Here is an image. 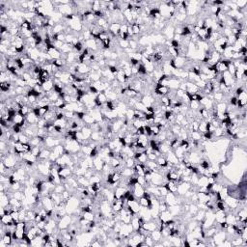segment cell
I'll return each instance as SVG.
<instances>
[{"mask_svg":"<svg viewBox=\"0 0 247 247\" xmlns=\"http://www.w3.org/2000/svg\"><path fill=\"white\" fill-rule=\"evenodd\" d=\"M73 50L75 52H79L83 50V43L82 42H78L76 45H73Z\"/></svg>","mask_w":247,"mask_h":247,"instance_id":"cell-52","label":"cell"},{"mask_svg":"<svg viewBox=\"0 0 247 247\" xmlns=\"http://www.w3.org/2000/svg\"><path fill=\"white\" fill-rule=\"evenodd\" d=\"M150 235H151V238L153 239V240L155 241V242H160L161 241V239H162V234H161V232H160V230H155V231H153V232H152L151 234H150Z\"/></svg>","mask_w":247,"mask_h":247,"instance_id":"cell-22","label":"cell"},{"mask_svg":"<svg viewBox=\"0 0 247 247\" xmlns=\"http://www.w3.org/2000/svg\"><path fill=\"white\" fill-rule=\"evenodd\" d=\"M145 190H146L145 187H144L143 185H139L138 182L132 186V193L134 194V196H135L136 198H140V197L143 196V194H144Z\"/></svg>","mask_w":247,"mask_h":247,"instance_id":"cell-11","label":"cell"},{"mask_svg":"<svg viewBox=\"0 0 247 247\" xmlns=\"http://www.w3.org/2000/svg\"><path fill=\"white\" fill-rule=\"evenodd\" d=\"M131 25V29H132V33L134 36H137L141 33V27L140 25L137 24V23H132L130 24Z\"/></svg>","mask_w":247,"mask_h":247,"instance_id":"cell-41","label":"cell"},{"mask_svg":"<svg viewBox=\"0 0 247 247\" xmlns=\"http://www.w3.org/2000/svg\"><path fill=\"white\" fill-rule=\"evenodd\" d=\"M125 208H127L128 211L133 215L137 214L140 212V209H141V206H140L139 202L136 201V200L128 201L127 202V207H125Z\"/></svg>","mask_w":247,"mask_h":247,"instance_id":"cell-2","label":"cell"},{"mask_svg":"<svg viewBox=\"0 0 247 247\" xmlns=\"http://www.w3.org/2000/svg\"><path fill=\"white\" fill-rule=\"evenodd\" d=\"M29 141H30V138L26 134H24V133H20L19 134V142H20V143L27 144V143H29Z\"/></svg>","mask_w":247,"mask_h":247,"instance_id":"cell-48","label":"cell"},{"mask_svg":"<svg viewBox=\"0 0 247 247\" xmlns=\"http://www.w3.org/2000/svg\"><path fill=\"white\" fill-rule=\"evenodd\" d=\"M82 216L84 219L88 220V221H92V220H95V214L93 212H82Z\"/></svg>","mask_w":247,"mask_h":247,"instance_id":"cell-44","label":"cell"},{"mask_svg":"<svg viewBox=\"0 0 247 247\" xmlns=\"http://www.w3.org/2000/svg\"><path fill=\"white\" fill-rule=\"evenodd\" d=\"M163 33L166 36L167 40L173 39V37H174V35H175V27L172 24L171 25H167L166 28L163 31Z\"/></svg>","mask_w":247,"mask_h":247,"instance_id":"cell-17","label":"cell"},{"mask_svg":"<svg viewBox=\"0 0 247 247\" xmlns=\"http://www.w3.org/2000/svg\"><path fill=\"white\" fill-rule=\"evenodd\" d=\"M20 156H22V159H23L25 161H31V162H33V163H36L37 160H38V159H37L34 155L31 154V152H29V153H24Z\"/></svg>","mask_w":247,"mask_h":247,"instance_id":"cell-23","label":"cell"},{"mask_svg":"<svg viewBox=\"0 0 247 247\" xmlns=\"http://www.w3.org/2000/svg\"><path fill=\"white\" fill-rule=\"evenodd\" d=\"M0 193H1V201H0V206L3 207V208H6L10 205L9 195H8V193H5V192H0Z\"/></svg>","mask_w":247,"mask_h":247,"instance_id":"cell-24","label":"cell"},{"mask_svg":"<svg viewBox=\"0 0 247 247\" xmlns=\"http://www.w3.org/2000/svg\"><path fill=\"white\" fill-rule=\"evenodd\" d=\"M93 148L90 146V145H82L81 146V152L82 153L85 155L86 156H89L91 154V152H92Z\"/></svg>","mask_w":247,"mask_h":247,"instance_id":"cell-40","label":"cell"},{"mask_svg":"<svg viewBox=\"0 0 247 247\" xmlns=\"http://www.w3.org/2000/svg\"><path fill=\"white\" fill-rule=\"evenodd\" d=\"M157 227H159V225H157L156 221H151V220H149V221H146L143 223V225H142V228H143L145 231H147V232H150L152 233L153 231L156 230Z\"/></svg>","mask_w":247,"mask_h":247,"instance_id":"cell-10","label":"cell"},{"mask_svg":"<svg viewBox=\"0 0 247 247\" xmlns=\"http://www.w3.org/2000/svg\"><path fill=\"white\" fill-rule=\"evenodd\" d=\"M229 101H230L229 102H230L231 105H233V106H236V102H238V98H236L235 96L231 97Z\"/></svg>","mask_w":247,"mask_h":247,"instance_id":"cell-53","label":"cell"},{"mask_svg":"<svg viewBox=\"0 0 247 247\" xmlns=\"http://www.w3.org/2000/svg\"><path fill=\"white\" fill-rule=\"evenodd\" d=\"M129 47L133 50L137 48V46H138V42L136 40H134V39H129Z\"/></svg>","mask_w":247,"mask_h":247,"instance_id":"cell-50","label":"cell"},{"mask_svg":"<svg viewBox=\"0 0 247 247\" xmlns=\"http://www.w3.org/2000/svg\"><path fill=\"white\" fill-rule=\"evenodd\" d=\"M71 224H72V215L66 214L58 221V228H59V230L69 229Z\"/></svg>","mask_w":247,"mask_h":247,"instance_id":"cell-4","label":"cell"},{"mask_svg":"<svg viewBox=\"0 0 247 247\" xmlns=\"http://www.w3.org/2000/svg\"><path fill=\"white\" fill-rule=\"evenodd\" d=\"M186 84V93L188 94H195L200 91V89L198 88V86L195 83L190 82V81H185Z\"/></svg>","mask_w":247,"mask_h":247,"instance_id":"cell-15","label":"cell"},{"mask_svg":"<svg viewBox=\"0 0 247 247\" xmlns=\"http://www.w3.org/2000/svg\"><path fill=\"white\" fill-rule=\"evenodd\" d=\"M119 45L124 49H127L128 47H129V44L128 40H119Z\"/></svg>","mask_w":247,"mask_h":247,"instance_id":"cell-51","label":"cell"},{"mask_svg":"<svg viewBox=\"0 0 247 247\" xmlns=\"http://www.w3.org/2000/svg\"><path fill=\"white\" fill-rule=\"evenodd\" d=\"M168 211H169L173 216H178L180 212H182V206H180L179 204L177 205H173V206L168 207Z\"/></svg>","mask_w":247,"mask_h":247,"instance_id":"cell-19","label":"cell"},{"mask_svg":"<svg viewBox=\"0 0 247 247\" xmlns=\"http://www.w3.org/2000/svg\"><path fill=\"white\" fill-rule=\"evenodd\" d=\"M0 88H1L2 93H9L13 89V83L12 82H1L0 84Z\"/></svg>","mask_w":247,"mask_h":247,"instance_id":"cell-28","label":"cell"},{"mask_svg":"<svg viewBox=\"0 0 247 247\" xmlns=\"http://www.w3.org/2000/svg\"><path fill=\"white\" fill-rule=\"evenodd\" d=\"M173 215H172V213L168 211H165V212H159V221L161 222V223H165L166 221H169V220H171V219H173Z\"/></svg>","mask_w":247,"mask_h":247,"instance_id":"cell-14","label":"cell"},{"mask_svg":"<svg viewBox=\"0 0 247 247\" xmlns=\"http://www.w3.org/2000/svg\"><path fill=\"white\" fill-rule=\"evenodd\" d=\"M150 129L152 131V134H153V136H157V135H159L161 132L162 128L160 127L159 125L154 124V125H150Z\"/></svg>","mask_w":247,"mask_h":247,"instance_id":"cell-34","label":"cell"},{"mask_svg":"<svg viewBox=\"0 0 247 247\" xmlns=\"http://www.w3.org/2000/svg\"><path fill=\"white\" fill-rule=\"evenodd\" d=\"M18 156L19 155H17L15 153H8L6 155V156H5V159L3 160H1L3 163L5 164V166H6L8 169H13V168H15V166H17L18 164Z\"/></svg>","mask_w":247,"mask_h":247,"instance_id":"cell-1","label":"cell"},{"mask_svg":"<svg viewBox=\"0 0 247 247\" xmlns=\"http://www.w3.org/2000/svg\"><path fill=\"white\" fill-rule=\"evenodd\" d=\"M50 154H51V151L49 149H42L41 151V155H40V157H39V159L41 160H47L49 159V156H50Z\"/></svg>","mask_w":247,"mask_h":247,"instance_id":"cell-29","label":"cell"},{"mask_svg":"<svg viewBox=\"0 0 247 247\" xmlns=\"http://www.w3.org/2000/svg\"><path fill=\"white\" fill-rule=\"evenodd\" d=\"M65 189L66 188H65V186H64V185H63V183H61V185H56L55 187H54V189H53V192L62 194V192L64 191Z\"/></svg>","mask_w":247,"mask_h":247,"instance_id":"cell-49","label":"cell"},{"mask_svg":"<svg viewBox=\"0 0 247 247\" xmlns=\"http://www.w3.org/2000/svg\"><path fill=\"white\" fill-rule=\"evenodd\" d=\"M81 133L83 135V137L85 140H89L91 138V135H92V132H93V130L92 129L89 127V125H84V127L81 129Z\"/></svg>","mask_w":247,"mask_h":247,"instance_id":"cell-18","label":"cell"},{"mask_svg":"<svg viewBox=\"0 0 247 247\" xmlns=\"http://www.w3.org/2000/svg\"><path fill=\"white\" fill-rule=\"evenodd\" d=\"M163 185L167 188V190L169 191V192H172V193L177 194L178 185H176V182H166Z\"/></svg>","mask_w":247,"mask_h":247,"instance_id":"cell-20","label":"cell"},{"mask_svg":"<svg viewBox=\"0 0 247 247\" xmlns=\"http://www.w3.org/2000/svg\"><path fill=\"white\" fill-rule=\"evenodd\" d=\"M155 162H156L157 165H159L160 168H166L168 166V161H167L165 156H162V155L157 156Z\"/></svg>","mask_w":247,"mask_h":247,"instance_id":"cell-30","label":"cell"},{"mask_svg":"<svg viewBox=\"0 0 247 247\" xmlns=\"http://www.w3.org/2000/svg\"><path fill=\"white\" fill-rule=\"evenodd\" d=\"M43 90L45 93H49L51 91H53V88H54V82H53V78H50L49 80H47L46 82L43 83Z\"/></svg>","mask_w":247,"mask_h":247,"instance_id":"cell-16","label":"cell"},{"mask_svg":"<svg viewBox=\"0 0 247 247\" xmlns=\"http://www.w3.org/2000/svg\"><path fill=\"white\" fill-rule=\"evenodd\" d=\"M42 204H43L44 209H45L47 212H48V211H54L55 204H54L53 201L51 200V198L49 196L42 197Z\"/></svg>","mask_w":247,"mask_h":247,"instance_id":"cell-6","label":"cell"},{"mask_svg":"<svg viewBox=\"0 0 247 247\" xmlns=\"http://www.w3.org/2000/svg\"><path fill=\"white\" fill-rule=\"evenodd\" d=\"M72 50H73V46H72V45H70V44H67V43H65L64 45H63L62 48L60 49L61 53L66 54V55H68L69 53H71V52H72Z\"/></svg>","mask_w":247,"mask_h":247,"instance_id":"cell-33","label":"cell"},{"mask_svg":"<svg viewBox=\"0 0 247 247\" xmlns=\"http://www.w3.org/2000/svg\"><path fill=\"white\" fill-rule=\"evenodd\" d=\"M41 147H32V150H31V154L34 155L37 159H39V157H40V155H41Z\"/></svg>","mask_w":247,"mask_h":247,"instance_id":"cell-47","label":"cell"},{"mask_svg":"<svg viewBox=\"0 0 247 247\" xmlns=\"http://www.w3.org/2000/svg\"><path fill=\"white\" fill-rule=\"evenodd\" d=\"M1 223L5 226H8V225H11L15 222L11 216V214L6 213V214H4L3 216H1Z\"/></svg>","mask_w":247,"mask_h":247,"instance_id":"cell-26","label":"cell"},{"mask_svg":"<svg viewBox=\"0 0 247 247\" xmlns=\"http://www.w3.org/2000/svg\"><path fill=\"white\" fill-rule=\"evenodd\" d=\"M136 160L133 159V157H128L127 159H125V167L128 168H134L135 164H136Z\"/></svg>","mask_w":247,"mask_h":247,"instance_id":"cell-42","label":"cell"},{"mask_svg":"<svg viewBox=\"0 0 247 247\" xmlns=\"http://www.w3.org/2000/svg\"><path fill=\"white\" fill-rule=\"evenodd\" d=\"M199 211V208H198V206H197V204H195V203H193V204H191V205H189V212H190L192 215H195L196 213H197V212Z\"/></svg>","mask_w":247,"mask_h":247,"instance_id":"cell-46","label":"cell"},{"mask_svg":"<svg viewBox=\"0 0 247 247\" xmlns=\"http://www.w3.org/2000/svg\"><path fill=\"white\" fill-rule=\"evenodd\" d=\"M139 204H140V206L141 208H150L151 209V198H147V197H144V196H142L139 198Z\"/></svg>","mask_w":247,"mask_h":247,"instance_id":"cell-25","label":"cell"},{"mask_svg":"<svg viewBox=\"0 0 247 247\" xmlns=\"http://www.w3.org/2000/svg\"><path fill=\"white\" fill-rule=\"evenodd\" d=\"M32 110H33V109H31V108L29 107V105H22V107H20L18 113H19L20 115H22L23 117H26L31 111H32Z\"/></svg>","mask_w":247,"mask_h":247,"instance_id":"cell-38","label":"cell"},{"mask_svg":"<svg viewBox=\"0 0 247 247\" xmlns=\"http://www.w3.org/2000/svg\"><path fill=\"white\" fill-rule=\"evenodd\" d=\"M166 159L168 161V163H169L170 165H173V166H177L179 163H180V160H179V159L177 157V155H175V153L173 152L172 150L169 152L168 154H166Z\"/></svg>","mask_w":247,"mask_h":247,"instance_id":"cell-9","label":"cell"},{"mask_svg":"<svg viewBox=\"0 0 247 247\" xmlns=\"http://www.w3.org/2000/svg\"><path fill=\"white\" fill-rule=\"evenodd\" d=\"M190 187H191L190 182H179L177 194H178L179 196H183L189 190V189H190Z\"/></svg>","mask_w":247,"mask_h":247,"instance_id":"cell-5","label":"cell"},{"mask_svg":"<svg viewBox=\"0 0 247 247\" xmlns=\"http://www.w3.org/2000/svg\"><path fill=\"white\" fill-rule=\"evenodd\" d=\"M209 183V180H208V177L205 176V175H202L201 177H199L198 179V186L201 187V186H207Z\"/></svg>","mask_w":247,"mask_h":247,"instance_id":"cell-37","label":"cell"},{"mask_svg":"<svg viewBox=\"0 0 247 247\" xmlns=\"http://www.w3.org/2000/svg\"><path fill=\"white\" fill-rule=\"evenodd\" d=\"M77 179V182H78V185L83 186V187H88L89 185H91L90 181L88 180L87 178H85L84 176H81V177H76Z\"/></svg>","mask_w":247,"mask_h":247,"instance_id":"cell-31","label":"cell"},{"mask_svg":"<svg viewBox=\"0 0 247 247\" xmlns=\"http://www.w3.org/2000/svg\"><path fill=\"white\" fill-rule=\"evenodd\" d=\"M82 121L84 122V124H85L86 125H89V127H90V125H92L93 124L96 123V121L94 120V118L89 113L85 114V116H84V118H83Z\"/></svg>","mask_w":247,"mask_h":247,"instance_id":"cell-36","label":"cell"},{"mask_svg":"<svg viewBox=\"0 0 247 247\" xmlns=\"http://www.w3.org/2000/svg\"><path fill=\"white\" fill-rule=\"evenodd\" d=\"M189 137L191 140H195V141H201L203 137V133H201L200 131H190L189 133Z\"/></svg>","mask_w":247,"mask_h":247,"instance_id":"cell-35","label":"cell"},{"mask_svg":"<svg viewBox=\"0 0 247 247\" xmlns=\"http://www.w3.org/2000/svg\"><path fill=\"white\" fill-rule=\"evenodd\" d=\"M85 45H86V48L92 49L94 51H97L98 49V45H97V42H96V40H95L94 38L88 40V41H85Z\"/></svg>","mask_w":247,"mask_h":247,"instance_id":"cell-21","label":"cell"},{"mask_svg":"<svg viewBox=\"0 0 247 247\" xmlns=\"http://www.w3.org/2000/svg\"><path fill=\"white\" fill-rule=\"evenodd\" d=\"M134 232V230L132 228V225L130 223L129 224H122V227H121V231H120V235L122 238H129V236L132 235V233Z\"/></svg>","mask_w":247,"mask_h":247,"instance_id":"cell-3","label":"cell"},{"mask_svg":"<svg viewBox=\"0 0 247 247\" xmlns=\"http://www.w3.org/2000/svg\"><path fill=\"white\" fill-rule=\"evenodd\" d=\"M25 119H26V123H27L28 125H37V124H38V122H39V120H40V118L37 117L36 115H35V113L33 112V110L27 115V116L25 117Z\"/></svg>","mask_w":247,"mask_h":247,"instance_id":"cell-13","label":"cell"},{"mask_svg":"<svg viewBox=\"0 0 247 247\" xmlns=\"http://www.w3.org/2000/svg\"><path fill=\"white\" fill-rule=\"evenodd\" d=\"M188 105H189L190 110H192V111H196V110L200 109V102H196V101H190L188 103Z\"/></svg>","mask_w":247,"mask_h":247,"instance_id":"cell-39","label":"cell"},{"mask_svg":"<svg viewBox=\"0 0 247 247\" xmlns=\"http://www.w3.org/2000/svg\"><path fill=\"white\" fill-rule=\"evenodd\" d=\"M156 187H157V190H159V195L161 197H165L167 194H168V192H169L164 185H159V186H156Z\"/></svg>","mask_w":247,"mask_h":247,"instance_id":"cell-45","label":"cell"},{"mask_svg":"<svg viewBox=\"0 0 247 247\" xmlns=\"http://www.w3.org/2000/svg\"><path fill=\"white\" fill-rule=\"evenodd\" d=\"M52 152L60 157L61 155H63L65 154V146L64 145H60V144L57 145V146L54 147L53 149H52Z\"/></svg>","mask_w":247,"mask_h":247,"instance_id":"cell-32","label":"cell"},{"mask_svg":"<svg viewBox=\"0 0 247 247\" xmlns=\"http://www.w3.org/2000/svg\"><path fill=\"white\" fill-rule=\"evenodd\" d=\"M93 163H94V169L95 170H96L97 172H102L103 164H104V160L102 159H101L98 155L96 156V157H94Z\"/></svg>","mask_w":247,"mask_h":247,"instance_id":"cell-12","label":"cell"},{"mask_svg":"<svg viewBox=\"0 0 247 247\" xmlns=\"http://www.w3.org/2000/svg\"><path fill=\"white\" fill-rule=\"evenodd\" d=\"M59 139H57V138H54L53 136H50L48 135L47 137L45 138V147H46L47 149H53L55 146L57 145H59Z\"/></svg>","mask_w":247,"mask_h":247,"instance_id":"cell-8","label":"cell"},{"mask_svg":"<svg viewBox=\"0 0 247 247\" xmlns=\"http://www.w3.org/2000/svg\"><path fill=\"white\" fill-rule=\"evenodd\" d=\"M206 217V211L205 209H199V211L197 212V213L194 215V220H196L198 222H202L203 220Z\"/></svg>","mask_w":247,"mask_h":247,"instance_id":"cell-27","label":"cell"},{"mask_svg":"<svg viewBox=\"0 0 247 247\" xmlns=\"http://www.w3.org/2000/svg\"><path fill=\"white\" fill-rule=\"evenodd\" d=\"M163 198H164L165 203L168 205V207H169V206H173V205L179 204V199L177 197V194H175V193L168 192L167 195L165 197H163Z\"/></svg>","mask_w":247,"mask_h":247,"instance_id":"cell-7","label":"cell"},{"mask_svg":"<svg viewBox=\"0 0 247 247\" xmlns=\"http://www.w3.org/2000/svg\"><path fill=\"white\" fill-rule=\"evenodd\" d=\"M97 98L98 99L99 102H101L102 104H104L105 103L108 99H107V98H106V95H105V93L104 92H99L98 95H97Z\"/></svg>","mask_w":247,"mask_h":247,"instance_id":"cell-43","label":"cell"}]
</instances>
